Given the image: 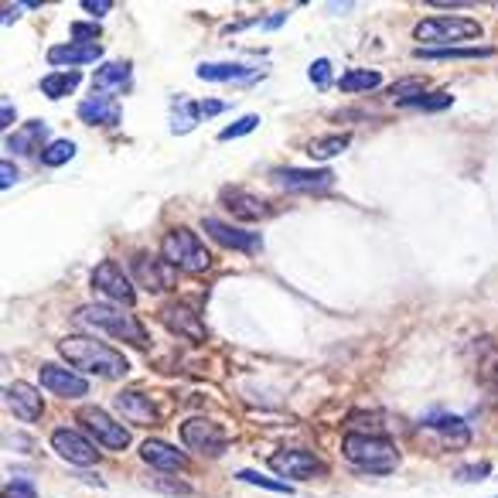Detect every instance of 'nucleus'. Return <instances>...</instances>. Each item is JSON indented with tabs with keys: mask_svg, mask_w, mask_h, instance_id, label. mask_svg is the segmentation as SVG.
<instances>
[{
	"mask_svg": "<svg viewBox=\"0 0 498 498\" xmlns=\"http://www.w3.org/2000/svg\"><path fill=\"white\" fill-rule=\"evenodd\" d=\"M225 109H229V103H223V100H205L202 103V117H219Z\"/></svg>",
	"mask_w": 498,
	"mask_h": 498,
	"instance_id": "40",
	"label": "nucleus"
},
{
	"mask_svg": "<svg viewBox=\"0 0 498 498\" xmlns=\"http://www.w3.org/2000/svg\"><path fill=\"white\" fill-rule=\"evenodd\" d=\"M236 478L246 481V485H257V488H266V492H276V495H293V488L287 485V481L266 478V475H259V471H240Z\"/></svg>",
	"mask_w": 498,
	"mask_h": 498,
	"instance_id": "33",
	"label": "nucleus"
},
{
	"mask_svg": "<svg viewBox=\"0 0 498 498\" xmlns=\"http://www.w3.org/2000/svg\"><path fill=\"white\" fill-rule=\"evenodd\" d=\"M79 427L86 430L89 437H96L103 447L109 450H123V447H130V430L117 424L113 416L100 406H86V410H79Z\"/></svg>",
	"mask_w": 498,
	"mask_h": 498,
	"instance_id": "7",
	"label": "nucleus"
},
{
	"mask_svg": "<svg viewBox=\"0 0 498 498\" xmlns=\"http://www.w3.org/2000/svg\"><path fill=\"white\" fill-rule=\"evenodd\" d=\"M79 83H83L79 72H55V75H45V79H41V92L52 96V100H62V96L75 92Z\"/></svg>",
	"mask_w": 498,
	"mask_h": 498,
	"instance_id": "28",
	"label": "nucleus"
},
{
	"mask_svg": "<svg viewBox=\"0 0 498 498\" xmlns=\"http://www.w3.org/2000/svg\"><path fill=\"white\" fill-rule=\"evenodd\" d=\"M72 38H75L79 45H96L100 24H96V21H75V24H72Z\"/></svg>",
	"mask_w": 498,
	"mask_h": 498,
	"instance_id": "35",
	"label": "nucleus"
},
{
	"mask_svg": "<svg viewBox=\"0 0 498 498\" xmlns=\"http://www.w3.org/2000/svg\"><path fill=\"white\" fill-rule=\"evenodd\" d=\"M270 471L280 475V478H314V475H321L325 471V464L318 461L314 454L308 450H280L270 458Z\"/></svg>",
	"mask_w": 498,
	"mask_h": 498,
	"instance_id": "10",
	"label": "nucleus"
},
{
	"mask_svg": "<svg viewBox=\"0 0 498 498\" xmlns=\"http://www.w3.org/2000/svg\"><path fill=\"white\" fill-rule=\"evenodd\" d=\"M274 181L287 191H321L335 181L331 168H280L274 171Z\"/></svg>",
	"mask_w": 498,
	"mask_h": 498,
	"instance_id": "11",
	"label": "nucleus"
},
{
	"mask_svg": "<svg viewBox=\"0 0 498 498\" xmlns=\"http://www.w3.org/2000/svg\"><path fill=\"white\" fill-rule=\"evenodd\" d=\"M41 137H45V123H28V127H21L18 134H11L7 137V151L11 154H35L38 144H41Z\"/></svg>",
	"mask_w": 498,
	"mask_h": 498,
	"instance_id": "26",
	"label": "nucleus"
},
{
	"mask_svg": "<svg viewBox=\"0 0 498 498\" xmlns=\"http://www.w3.org/2000/svg\"><path fill=\"white\" fill-rule=\"evenodd\" d=\"M38 157H41L45 168H62V164H69L72 157H75V144L72 140H52Z\"/></svg>",
	"mask_w": 498,
	"mask_h": 498,
	"instance_id": "31",
	"label": "nucleus"
},
{
	"mask_svg": "<svg viewBox=\"0 0 498 498\" xmlns=\"http://www.w3.org/2000/svg\"><path fill=\"white\" fill-rule=\"evenodd\" d=\"M83 7H86L89 14H109V7H113V4H92V0H86Z\"/></svg>",
	"mask_w": 498,
	"mask_h": 498,
	"instance_id": "42",
	"label": "nucleus"
},
{
	"mask_svg": "<svg viewBox=\"0 0 498 498\" xmlns=\"http://www.w3.org/2000/svg\"><path fill=\"white\" fill-rule=\"evenodd\" d=\"M495 382H498V369H495Z\"/></svg>",
	"mask_w": 498,
	"mask_h": 498,
	"instance_id": "43",
	"label": "nucleus"
},
{
	"mask_svg": "<svg viewBox=\"0 0 498 498\" xmlns=\"http://www.w3.org/2000/svg\"><path fill=\"white\" fill-rule=\"evenodd\" d=\"M181 437H185V444H188L191 450H198V454H219L225 447L223 430L215 427L212 420H185V424H181Z\"/></svg>",
	"mask_w": 498,
	"mask_h": 498,
	"instance_id": "15",
	"label": "nucleus"
},
{
	"mask_svg": "<svg viewBox=\"0 0 498 498\" xmlns=\"http://www.w3.org/2000/svg\"><path fill=\"white\" fill-rule=\"evenodd\" d=\"M100 55H103L100 45H79V41H72V45H55L52 52H48V62L52 66H92Z\"/></svg>",
	"mask_w": 498,
	"mask_h": 498,
	"instance_id": "20",
	"label": "nucleus"
},
{
	"mask_svg": "<svg viewBox=\"0 0 498 498\" xmlns=\"http://www.w3.org/2000/svg\"><path fill=\"white\" fill-rule=\"evenodd\" d=\"M202 229H205L212 240L225 246V249H240V253H259V240L257 232H246V229H236V225L229 223H219V219H202Z\"/></svg>",
	"mask_w": 498,
	"mask_h": 498,
	"instance_id": "12",
	"label": "nucleus"
},
{
	"mask_svg": "<svg viewBox=\"0 0 498 498\" xmlns=\"http://www.w3.org/2000/svg\"><path fill=\"white\" fill-rule=\"evenodd\" d=\"M338 86H342L345 92H369V89L382 86V75L372 69H352V72H345Z\"/></svg>",
	"mask_w": 498,
	"mask_h": 498,
	"instance_id": "29",
	"label": "nucleus"
},
{
	"mask_svg": "<svg viewBox=\"0 0 498 498\" xmlns=\"http://www.w3.org/2000/svg\"><path fill=\"white\" fill-rule=\"evenodd\" d=\"M161 321L171 328L174 335L188 338V342H202L205 338V328L191 314L188 304H168V308H161Z\"/></svg>",
	"mask_w": 498,
	"mask_h": 498,
	"instance_id": "17",
	"label": "nucleus"
},
{
	"mask_svg": "<svg viewBox=\"0 0 498 498\" xmlns=\"http://www.w3.org/2000/svg\"><path fill=\"white\" fill-rule=\"evenodd\" d=\"M342 151H348V137H345V134H335V137H314L308 144V154L314 157V161H328V157L342 154Z\"/></svg>",
	"mask_w": 498,
	"mask_h": 498,
	"instance_id": "30",
	"label": "nucleus"
},
{
	"mask_svg": "<svg viewBox=\"0 0 498 498\" xmlns=\"http://www.w3.org/2000/svg\"><path fill=\"white\" fill-rule=\"evenodd\" d=\"M38 379H41V386L48 389V393L55 396H66V399H79V396L89 393V382L83 376H75V372H69V369H62V365H41V372H38Z\"/></svg>",
	"mask_w": 498,
	"mask_h": 498,
	"instance_id": "13",
	"label": "nucleus"
},
{
	"mask_svg": "<svg viewBox=\"0 0 498 498\" xmlns=\"http://www.w3.org/2000/svg\"><path fill=\"white\" fill-rule=\"evenodd\" d=\"M345 458L352 467L369 471V475H389L399 467V450L389 437H376V433H348L345 437Z\"/></svg>",
	"mask_w": 498,
	"mask_h": 498,
	"instance_id": "3",
	"label": "nucleus"
},
{
	"mask_svg": "<svg viewBox=\"0 0 498 498\" xmlns=\"http://www.w3.org/2000/svg\"><path fill=\"white\" fill-rule=\"evenodd\" d=\"M7 410L14 413L18 420H28V424H35L41 420V413H45V403H41V393H38L35 386H28V382H11L7 386Z\"/></svg>",
	"mask_w": 498,
	"mask_h": 498,
	"instance_id": "14",
	"label": "nucleus"
},
{
	"mask_svg": "<svg viewBox=\"0 0 498 498\" xmlns=\"http://www.w3.org/2000/svg\"><path fill=\"white\" fill-rule=\"evenodd\" d=\"M117 100H109L103 92H92L86 103L79 106V120L92 123V127H103V123H117Z\"/></svg>",
	"mask_w": 498,
	"mask_h": 498,
	"instance_id": "22",
	"label": "nucleus"
},
{
	"mask_svg": "<svg viewBox=\"0 0 498 498\" xmlns=\"http://www.w3.org/2000/svg\"><path fill=\"white\" fill-rule=\"evenodd\" d=\"M413 38L420 48H458V41H475L481 38V24L471 18H454V14H444V18H427L413 28Z\"/></svg>",
	"mask_w": 498,
	"mask_h": 498,
	"instance_id": "4",
	"label": "nucleus"
},
{
	"mask_svg": "<svg viewBox=\"0 0 498 498\" xmlns=\"http://www.w3.org/2000/svg\"><path fill=\"white\" fill-rule=\"evenodd\" d=\"M202 120V103H195V100H178L174 103V113H171V130L174 134H188L195 130Z\"/></svg>",
	"mask_w": 498,
	"mask_h": 498,
	"instance_id": "27",
	"label": "nucleus"
},
{
	"mask_svg": "<svg viewBox=\"0 0 498 498\" xmlns=\"http://www.w3.org/2000/svg\"><path fill=\"white\" fill-rule=\"evenodd\" d=\"M0 109H4V113H0V123H4V130H11V123H14V106L4 103Z\"/></svg>",
	"mask_w": 498,
	"mask_h": 498,
	"instance_id": "41",
	"label": "nucleus"
},
{
	"mask_svg": "<svg viewBox=\"0 0 498 498\" xmlns=\"http://www.w3.org/2000/svg\"><path fill=\"white\" fill-rule=\"evenodd\" d=\"M406 109H424V113H441V109H447L450 106V96L447 92H424V96H413V100H406Z\"/></svg>",
	"mask_w": 498,
	"mask_h": 498,
	"instance_id": "32",
	"label": "nucleus"
},
{
	"mask_svg": "<svg viewBox=\"0 0 498 498\" xmlns=\"http://www.w3.org/2000/svg\"><path fill=\"white\" fill-rule=\"evenodd\" d=\"M130 62H109V66H100V72L92 75V92H120L130 83Z\"/></svg>",
	"mask_w": 498,
	"mask_h": 498,
	"instance_id": "23",
	"label": "nucleus"
},
{
	"mask_svg": "<svg viewBox=\"0 0 498 498\" xmlns=\"http://www.w3.org/2000/svg\"><path fill=\"white\" fill-rule=\"evenodd\" d=\"M257 117H242V120H236L232 123V127H225L223 134H219V140H223V144H229V140H240V137H246V134H249V130H257Z\"/></svg>",
	"mask_w": 498,
	"mask_h": 498,
	"instance_id": "34",
	"label": "nucleus"
},
{
	"mask_svg": "<svg viewBox=\"0 0 498 498\" xmlns=\"http://www.w3.org/2000/svg\"><path fill=\"white\" fill-rule=\"evenodd\" d=\"M416 58L424 62H454V58H492L495 48H416Z\"/></svg>",
	"mask_w": 498,
	"mask_h": 498,
	"instance_id": "25",
	"label": "nucleus"
},
{
	"mask_svg": "<svg viewBox=\"0 0 498 498\" xmlns=\"http://www.w3.org/2000/svg\"><path fill=\"white\" fill-rule=\"evenodd\" d=\"M117 410H120L127 420H134V424H157V420H161V413L154 410V403L144 393H137V389H127V393L117 396Z\"/></svg>",
	"mask_w": 498,
	"mask_h": 498,
	"instance_id": "19",
	"label": "nucleus"
},
{
	"mask_svg": "<svg viewBox=\"0 0 498 498\" xmlns=\"http://www.w3.org/2000/svg\"><path fill=\"white\" fill-rule=\"evenodd\" d=\"M161 253H164L168 263L188 270V274H202V270L212 266L208 249L202 246V240H198L191 229H171V232L164 236V242H161Z\"/></svg>",
	"mask_w": 498,
	"mask_h": 498,
	"instance_id": "5",
	"label": "nucleus"
},
{
	"mask_svg": "<svg viewBox=\"0 0 498 498\" xmlns=\"http://www.w3.org/2000/svg\"><path fill=\"white\" fill-rule=\"evenodd\" d=\"M0 498H38L35 485L31 481H11L7 488H4V495Z\"/></svg>",
	"mask_w": 498,
	"mask_h": 498,
	"instance_id": "37",
	"label": "nucleus"
},
{
	"mask_svg": "<svg viewBox=\"0 0 498 498\" xmlns=\"http://www.w3.org/2000/svg\"><path fill=\"white\" fill-rule=\"evenodd\" d=\"M92 291L103 293L106 304H113V308H134V301H137V291H134V284H130V276L120 270V263H113V259H106L96 266V274H92Z\"/></svg>",
	"mask_w": 498,
	"mask_h": 498,
	"instance_id": "6",
	"label": "nucleus"
},
{
	"mask_svg": "<svg viewBox=\"0 0 498 498\" xmlns=\"http://www.w3.org/2000/svg\"><path fill=\"white\" fill-rule=\"evenodd\" d=\"M48 444H52V450L62 461L75 464V467H92V464H100V450L89 444V437H83L79 430H69V427L52 430Z\"/></svg>",
	"mask_w": 498,
	"mask_h": 498,
	"instance_id": "8",
	"label": "nucleus"
},
{
	"mask_svg": "<svg viewBox=\"0 0 498 498\" xmlns=\"http://www.w3.org/2000/svg\"><path fill=\"white\" fill-rule=\"evenodd\" d=\"M198 79H205V83H236V79H259V72L236 66V62H205V66H198Z\"/></svg>",
	"mask_w": 498,
	"mask_h": 498,
	"instance_id": "24",
	"label": "nucleus"
},
{
	"mask_svg": "<svg viewBox=\"0 0 498 498\" xmlns=\"http://www.w3.org/2000/svg\"><path fill=\"white\" fill-rule=\"evenodd\" d=\"M140 458H144V464H151L157 471H168V475L181 471V467L188 464V458H185L178 447L164 444V441H144V444H140Z\"/></svg>",
	"mask_w": 498,
	"mask_h": 498,
	"instance_id": "18",
	"label": "nucleus"
},
{
	"mask_svg": "<svg viewBox=\"0 0 498 498\" xmlns=\"http://www.w3.org/2000/svg\"><path fill=\"white\" fill-rule=\"evenodd\" d=\"M488 471H492V464L478 461V464H475V467H461V471L454 475V478H458V481H478V478H485Z\"/></svg>",
	"mask_w": 498,
	"mask_h": 498,
	"instance_id": "38",
	"label": "nucleus"
},
{
	"mask_svg": "<svg viewBox=\"0 0 498 498\" xmlns=\"http://www.w3.org/2000/svg\"><path fill=\"white\" fill-rule=\"evenodd\" d=\"M75 325H86L92 331H103V335H113L120 342H130L137 348H147V331L140 325L134 314H127L123 308H113V304H89V308H79L72 314Z\"/></svg>",
	"mask_w": 498,
	"mask_h": 498,
	"instance_id": "2",
	"label": "nucleus"
},
{
	"mask_svg": "<svg viewBox=\"0 0 498 498\" xmlns=\"http://www.w3.org/2000/svg\"><path fill=\"white\" fill-rule=\"evenodd\" d=\"M134 274H137L140 287L151 293H164L174 287L171 266L164 263V257H154V253H137L134 257Z\"/></svg>",
	"mask_w": 498,
	"mask_h": 498,
	"instance_id": "9",
	"label": "nucleus"
},
{
	"mask_svg": "<svg viewBox=\"0 0 498 498\" xmlns=\"http://www.w3.org/2000/svg\"><path fill=\"white\" fill-rule=\"evenodd\" d=\"M424 424H427V427L444 430L441 437H444L447 447H464L467 441H471V427H467L464 420H458V416H450V413H427Z\"/></svg>",
	"mask_w": 498,
	"mask_h": 498,
	"instance_id": "21",
	"label": "nucleus"
},
{
	"mask_svg": "<svg viewBox=\"0 0 498 498\" xmlns=\"http://www.w3.org/2000/svg\"><path fill=\"white\" fill-rule=\"evenodd\" d=\"M310 83L318 89L331 86V62H328V58H318V62L310 66Z\"/></svg>",
	"mask_w": 498,
	"mask_h": 498,
	"instance_id": "36",
	"label": "nucleus"
},
{
	"mask_svg": "<svg viewBox=\"0 0 498 498\" xmlns=\"http://www.w3.org/2000/svg\"><path fill=\"white\" fill-rule=\"evenodd\" d=\"M58 352L66 355L69 365H75L79 372H89V376H103V379H120L127 376V359H123L117 348L96 342L89 335H69L58 342Z\"/></svg>",
	"mask_w": 498,
	"mask_h": 498,
	"instance_id": "1",
	"label": "nucleus"
},
{
	"mask_svg": "<svg viewBox=\"0 0 498 498\" xmlns=\"http://www.w3.org/2000/svg\"><path fill=\"white\" fill-rule=\"evenodd\" d=\"M14 181H18V168H14V161H4V164H0V188L7 191Z\"/></svg>",
	"mask_w": 498,
	"mask_h": 498,
	"instance_id": "39",
	"label": "nucleus"
},
{
	"mask_svg": "<svg viewBox=\"0 0 498 498\" xmlns=\"http://www.w3.org/2000/svg\"><path fill=\"white\" fill-rule=\"evenodd\" d=\"M223 205L229 208L236 219H249V223H259V219L270 215V202H263V198L249 195V191H240V188H225Z\"/></svg>",
	"mask_w": 498,
	"mask_h": 498,
	"instance_id": "16",
	"label": "nucleus"
}]
</instances>
